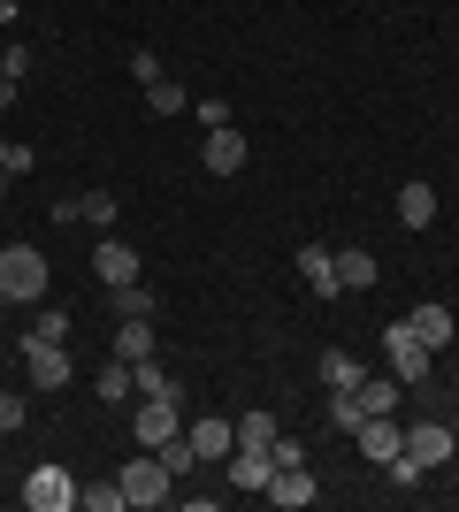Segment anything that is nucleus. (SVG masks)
<instances>
[{"mask_svg":"<svg viewBox=\"0 0 459 512\" xmlns=\"http://www.w3.org/2000/svg\"><path fill=\"white\" fill-rule=\"evenodd\" d=\"M115 482H123V505H146V512L176 497V474L161 467V451H138V459H131L123 474H115Z\"/></svg>","mask_w":459,"mask_h":512,"instance_id":"nucleus-2","label":"nucleus"},{"mask_svg":"<svg viewBox=\"0 0 459 512\" xmlns=\"http://www.w3.org/2000/svg\"><path fill=\"white\" fill-rule=\"evenodd\" d=\"M360 375H368V367L352 360L345 344H337V352H322V383H329V390H360Z\"/></svg>","mask_w":459,"mask_h":512,"instance_id":"nucleus-21","label":"nucleus"},{"mask_svg":"<svg viewBox=\"0 0 459 512\" xmlns=\"http://www.w3.org/2000/svg\"><path fill=\"white\" fill-rule=\"evenodd\" d=\"M100 406H138V390H131V360L100 367Z\"/></svg>","mask_w":459,"mask_h":512,"instance_id":"nucleus-22","label":"nucleus"},{"mask_svg":"<svg viewBox=\"0 0 459 512\" xmlns=\"http://www.w3.org/2000/svg\"><path fill=\"white\" fill-rule=\"evenodd\" d=\"M153 306L161 299H153L146 283H123V291H115V314H153Z\"/></svg>","mask_w":459,"mask_h":512,"instance_id":"nucleus-28","label":"nucleus"},{"mask_svg":"<svg viewBox=\"0 0 459 512\" xmlns=\"http://www.w3.org/2000/svg\"><path fill=\"white\" fill-rule=\"evenodd\" d=\"M176 398H138V413H131V436H138V451H161L176 436Z\"/></svg>","mask_w":459,"mask_h":512,"instance_id":"nucleus-7","label":"nucleus"},{"mask_svg":"<svg viewBox=\"0 0 459 512\" xmlns=\"http://www.w3.org/2000/svg\"><path fill=\"white\" fill-rule=\"evenodd\" d=\"M268 459H276V467H306V444H299V436H276V444H268Z\"/></svg>","mask_w":459,"mask_h":512,"instance_id":"nucleus-30","label":"nucleus"},{"mask_svg":"<svg viewBox=\"0 0 459 512\" xmlns=\"http://www.w3.org/2000/svg\"><path fill=\"white\" fill-rule=\"evenodd\" d=\"M8 16H16V0H0V23H8Z\"/></svg>","mask_w":459,"mask_h":512,"instance_id":"nucleus-36","label":"nucleus"},{"mask_svg":"<svg viewBox=\"0 0 459 512\" xmlns=\"http://www.w3.org/2000/svg\"><path fill=\"white\" fill-rule=\"evenodd\" d=\"M375 276H383V268H375V253H360V245H337V283H345V291H368Z\"/></svg>","mask_w":459,"mask_h":512,"instance_id":"nucleus-19","label":"nucleus"},{"mask_svg":"<svg viewBox=\"0 0 459 512\" xmlns=\"http://www.w3.org/2000/svg\"><path fill=\"white\" fill-rule=\"evenodd\" d=\"M261 497H268V505H284V512H299V505H314L322 490H314V474H306V467H276Z\"/></svg>","mask_w":459,"mask_h":512,"instance_id":"nucleus-12","label":"nucleus"},{"mask_svg":"<svg viewBox=\"0 0 459 512\" xmlns=\"http://www.w3.org/2000/svg\"><path fill=\"white\" fill-rule=\"evenodd\" d=\"M146 107H153V115H184V92H176L169 77H153V85H146Z\"/></svg>","mask_w":459,"mask_h":512,"instance_id":"nucleus-27","label":"nucleus"},{"mask_svg":"<svg viewBox=\"0 0 459 512\" xmlns=\"http://www.w3.org/2000/svg\"><path fill=\"white\" fill-rule=\"evenodd\" d=\"M77 505L85 512H123V482H92V490H77Z\"/></svg>","mask_w":459,"mask_h":512,"instance_id":"nucleus-26","label":"nucleus"},{"mask_svg":"<svg viewBox=\"0 0 459 512\" xmlns=\"http://www.w3.org/2000/svg\"><path fill=\"white\" fill-rule=\"evenodd\" d=\"M0 192H8V176H0Z\"/></svg>","mask_w":459,"mask_h":512,"instance_id":"nucleus-37","label":"nucleus"},{"mask_svg":"<svg viewBox=\"0 0 459 512\" xmlns=\"http://www.w3.org/2000/svg\"><path fill=\"white\" fill-rule=\"evenodd\" d=\"M398 222H406V230H429V222H437V192H429V184H398Z\"/></svg>","mask_w":459,"mask_h":512,"instance_id":"nucleus-18","label":"nucleus"},{"mask_svg":"<svg viewBox=\"0 0 459 512\" xmlns=\"http://www.w3.org/2000/svg\"><path fill=\"white\" fill-rule=\"evenodd\" d=\"M131 77H138V85H153V77H161V54H146V46H138V54H131Z\"/></svg>","mask_w":459,"mask_h":512,"instance_id":"nucleus-33","label":"nucleus"},{"mask_svg":"<svg viewBox=\"0 0 459 512\" xmlns=\"http://www.w3.org/2000/svg\"><path fill=\"white\" fill-rule=\"evenodd\" d=\"M0 299L8 306L46 299V253L39 245H0Z\"/></svg>","mask_w":459,"mask_h":512,"instance_id":"nucleus-1","label":"nucleus"},{"mask_svg":"<svg viewBox=\"0 0 459 512\" xmlns=\"http://www.w3.org/2000/svg\"><path fill=\"white\" fill-rule=\"evenodd\" d=\"M352 436H360V459H375V467H391L398 451H406V428H398L391 413H375V421H360Z\"/></svg>","mask_w":459,"mask_h":512,"instance_id":"nucleus-9","label":"nucleus"},{"mask_svg":"<svg viewBox=\"0 0 459 512\" xmlns=\"http://www.w3.org/2000/svg\"><path fill=\"white\" fill-rule=\"evenodd\" d=\"M23 375H31L39 390H69L77 360H69V344H54V337H39V329H31V337H23Z\"/></svg>","mask_w":459,"mask_h":512,"instance_id":"nucleus-3","label":"nucleus"},{"mask_svg":"<svg viewBox=\"0 0 459 512\" xmlns=\"http://www.w3.org/2000/svg\"><path fill=\"white\" fill-rule=\"evenodd\" d=\"M299 276L314 299H345V283H337V245H299Z\"/></svg>","mask_w":459,"mask_h":512,"instance_id":"nucleus-8","label":"nucleus"},{"mask_svg":"<svg viewBox=\"0 0 459 512\" xmlns=\"http://www.w3.org/2000/svg\"><path fill=\"white\" fill-rule=\"evenodd\" d=\"M276 436H284V421H276V413H245V421H238V444H253V451H268Z\"/></svg>","mask_w":459,"mask_h":512,"instance_id":"nucleus-23","label":"nucleus"},{"mask_svg":"<svg viewBox=\"0 0 459 512\" xmlns=\"http://www.w3.org/2000/svg\"><path fill=\"white\" fill-rule=\"evenodd\" d=\"M23 69H31V46H8V54H0V77H16V85H23Z\"/></svg>","mask_w":459,"mask_h":512,"instance_id":"nucleus-31","label":"nucleus"},{"mask_svg":"<svg viewBox=\"0 0 459 512\" xmlns=\"http://www.w3.org/2000/svg\"><path fill=\"white\" fill-rule=\"evenodd\" d=\"M131 390L138 398H176V375L161 367V352H153V360H131Z\"/></svg>","mask_w":459,"mask_h":512,"instance_id":"nucleus-20","label":"nucleus"},{"mask_svg":"<svg viewBox=\"0 0 459 512\" xmlns=\"http://www.w3.org/2000/svg\"><path fill=\"white\" fill-rule=\"evenodd\" d=\"M268 474H276V459H268V451H253V444L230 451V482H238V490H268Z\"/></svg>","mask_w":459,"mask_h":512,"instance_id":"nucleus-15","label":"nucleus"},{"mask_svg":"<svg viewBox=\"0 0 459 512\" xmlns=\"http://www.w3.org/2000/svg\"><path fill=\"white\" fill-rule=\"evenodd\" d=\"M8 107H16V77H0V115H8Z\"/></svg>","mask_w":459,"mask_h":512,"instance_id":"nucleus-35","label":"nucleus"},{"mask_svg":"<svg viewBox=\"0 0 459 512\" xmlns=\"http://www.w3.org/2000/svg\"><path fill=\"white\" fill-rule=\"evenodd\" d=\"M452 451H459V428H452V421H414V428H406V459H414L421 474L444 467Z\"/></svg>","mask_w":459,"mask_h":512,"instance_id":"nucleus-6","label":"nucleus"},{"mask_svg":"<svg viewBox=\"0 0 459 512\" xmlns=\"http://www.w3.org/2000/svg\"><path fill=\"white\" fill-rule=\"evenodd\" d=\"M383 360H391V375H398V383H421L437 352H429V344L414 337V321H391V329H383Z\"/></svg>","mask_w":459,"mask_h":512,"instance_id":"nucleus-4","label":"nucleus"},{"mask_svg":"<svg viewBox=\"0 0 459 512\" xmlns=\"http://www.w3.org/2000/svg\"><path fill=\"white\" fill-rule=\"evenodd\" d=\"M184 436H192V451H199V467H207V459H230V451H238V421H192L184 428Z\"/></svg>","mask_w":459,"mask_h":512,"instance_id":"nucleus-13","label":"nucleus"},{"mask_svg":"<svg viewBox=\"0 0 459 512\" xmlns=\"http://www.w3.org/2000/svg\"><path fill=\"white\" fill-rule=\"evenodd\" d=\"M398 390H406L398 375H360V390H352V398H360V413L375 421V413H398Z\"/></svg>","mask_w":459,"mask_h":512,"instance_id":"nucleus-17","label":"nucleus"},{"mask_svg":"<svg viewBox=\"0 0 459 512\" xmlns=\"http://www.w3.org/2000/svg\"><path fill=\"white\" fill-rule=\"evenodd\" d=\"M8 428H23V398L16 390H0V436H8Z\"/></svg>","mask_w":459,"mask_h":512,"instance_id":"nucleus-32","label":"nucleus"},{"mask_svg":"<svg viewBox=\"0 0 459 512\" xmlns=\"http://www.w3.org/2000/svg\"><path fill=\"white\" fill-rule=\"evenodd\" d=\"M77 207H85V222H100V230H115V192H85V199H77Z\"/></svg>","mask_w":459,"mask_h":512,"instance_id":"nucleus-29","label":"nucleus"},{"mask_svg":"<svg viewBox=\"0 0 459 512\" xmlns=\"http://www.w3.org/2000/svg\"><path fill=\"white\" fill-rule=\"evenodd\" d=\"M452 428H459V413H452Z\"/></svg>","mask_w":459,"mask_h":512,"instance_id":"nucleus-38","label":"nucleus"},{"mask_svg":"<svg viewBox=\"0 0 459 512\" xmlns=\"http://www.w3.org/2000/svg\"><path fill=\"white\" fill-rule=\"evenodd\" d=\"M199 161H207L215 176H238V169H245V130H238V123L207 130V146H199Z\"/></svg>","mask_w":459,"mask_h":512,"instance_id":"nucleus-11","label":"nucleus"},{"mask_svg":"<svg viewBox=\"0 0 459 512\" xmlns=\"http://www.w3.org/2000/svg\"><path fill=\"white\" fill-rule=\"evenodd\" d=\"M92 276L108 283V291L138 283V245H115V237H100V245H92Z\"/></svg>","mask_w":459,"mask_h":512,"instance_id":"nucleus-10","label":"nucleus"},{"mask_svg":"<svg viewBox=\"0 0 459 512\" xmlns=\"http://www.w3.org/2000/svg\"><path fill=\"white\" fill-rule=\"evenodd\" d=\"M406 321H414V337L429 344V352H444V344L459 337V321H452V306H437V299H429V306H414V314H406Z\"/></svg>","mask_w":459,"mask_h":512,"instance_id":"nucleus-14","label":"nucleus"},{"mask_svg":"<svg viewBox=\"0 0 459 512\" xmlns=\"http://www.w3.org/2000/svg\"><path fill=\"white\" fill-rule=\"evenodd\" d=\"M23 505H31V512H69V505H77L69 467H54V459H46V467H31V474H23Z\"/></svg>","mask_w":459,"mask_h":512,"instance_id":"nucleus-5","label":"nucleus"},{"mask_svg":"<svg viewBox=\"0 0 459 512\" xmlns=\"http://www.w3.org/2000/svg\"><path fill=\"white\" fill-rule=\"evenodd\" d=\"M39 337H54V344H69V314H62V306H46V321H39Z\"/></svg>","mask_w":459,"mask_h":512,"instance_id":"nucleus-34","label":"nucleus"},{"mask_svg":"<svg viewBox=\"0 0 459 512\" xmlns=\"http://www.w3.org/2000/svg\"><path fill=\"white\" fill-rule=\"evenodd\" d=\"M360 421H368V413H360V398H352V390H329V428H345V436H352Z\"/></svg>","mask_w":459,"mask_h":512,"instance_id":"nucleus-25","label":"nucleus"},{"mask_svg":"<svg viewBox=\"0 0 459 512\" xmlns=\"http://www.w3.org/2000/svg\"><path fill=\"white\" fill-rule=\"evenodd\" d=\"M161 467H169V474H176V482H184V474H192V467H199V451H192V436H184V428H176L169 444H161Z\"/></svg>","mask_w":459,"mask_h":512,"instance_id":"nucleus-24","label":"nucleus"},{"mask_svg":"<svg viewBox=\"0 0 459 512\" xmlns=\"http://www.w3.org/2000/svg\"><path fill=\"white\" fill-rule=\"evenodd\" d=\"M115 360H153V314H123V329H115Z\"/></svg>","mask_w":459,"mask_h":512,"instance_id":"nucleus-16","label":"nucleus"}]
</instances>
